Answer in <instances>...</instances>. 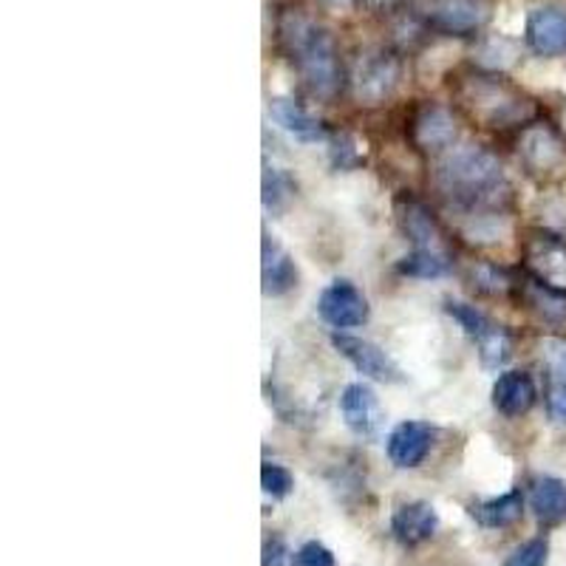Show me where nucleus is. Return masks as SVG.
<instances>
[{
    "instance_id": "f257e3e1",
    "label": "nucleus",
    "mask_w": 566,
    "mask_h": 566,
    "mask_svg": "<svg viewBox=\"0 0 566 566\" xmlns=\"http://www.w3.org/2000/svg\"><path fill=\"white\" fill-rule=\"evenodd\" d=\"M281 38L297 60L303 83L321 99H332L340 88V63L335 40L306 14L286 12L281 18Z\"/></svg>"
},
{
    "instance_id": "f03ea898",
    "label": "nucleus",
    "mask_w": 566,
    "mask_h": 566,
    "mask_svg": "<svg viewBox=\"0 0 566 566\" xmlns=\"http://www.w3.org/2000/svg\"><path fill=\"white\" fill-rule=\"evenodd\" d=\"M437 185L464 205H484L504 190L502 161L479 145H462L437 165Z\"/></svg>"
},
{
    "instance_id": "7ed1b4c3",
    "label": "nucleus",
    "mask_w": 566,
    "mask_h": 566,
    "mask_svg": "<svg viewBox=\"0 0 566 566\" xmlns=\"http://www.w3.org/2000/svg\"><path fill=\"white\" fill-rule=\"evenodd\" d=\"M448 315L459 323L470 335V340L476 343L479 360L490 371H499V368L507 363L510 357V335L504 332L502 323H495L493 317H488L484 312H479L476 306L462 301L448 303Z\"/></svg>"
},
{
    "instance_id": "20e7f679",
    "label": "nucleus",
    "mask_w": 566,
    "mask_h": 566,
    "mask_svg": "<svg viewBox=\"0 0 566 566\" xmlns=\"http://www.w3.org/2000/svg\"><path fill=\"white\" fill-rule=\"evenodd\" d=\"M464 105H468L479 119H484L493 128H504V125L522 123L527 116V105L518 99L507 85L490 83V80H470L464 85Z\"/></svg>"
},
{
    "instance_id": "39448f33",
    "label": "nucleus",
    "mask_w": 566,
    "mask_h": 566,
    "mask_svg": "<svg viewBox=\"0 0 566 566\" xmlns=\"http://www.w3.org/2000/svg\"><path fill=\"white\" fill-rule=\"evenodd\" d=\"M399 83L397 57L386 52H368L357 60L352 74L354 99L360 105H382Z\"/></svg>"
},
{
    "instance_id": "423d86ee",
    "label": "nucleus",
    "mask_w": 566,
    "mask_h": 566,
    "mask_svg": "<svg viewBox=\"0 0 566 566\" xmlns=\"http://www.w3.org/2000/svg\"><path fill=\"white\" fill-rule=\"evenodd\" d=\"M424 20L444 34H473L493 14L488 0H428L422 7Z\"/></svg>"
},
{
    "instance_id": "0eeeda50",
    "label": "nucleus",
    "mask_w": 566,
    "mask_h": 566,
    "mask_svg": "<svg viewBox=\"0 0 566 566\" xmlns=\"http://www.w3.org/2000/svg\"><path fill=\"white\" fill-rule=\"evenodd\" d=\"M332 346H335L337 352H340V357H346L363 377H368V380L386 382V386L402 382V371L397 368V363H394L380 346H374L371 340L335 332V335H332Z\"/></svg>"
},
{
    "instance_id": "6e6552de",
    "label": "nucleus",
    "mask_w": 566,
    "mask_h": 566,
    "mask_svg": "<svg viewBox=\"0 0 566 566\" xmlns=\"http://www.w3.org/2000/svg\"><path fill=\"white\" fill-rule=\"evenodd\" d=\"M522 159L535 176H564L566 174V145L547 125H530L522 134Z\"/></svg>"
},
{
    "instance_id": "1a4fd4ad",
    "label": "nucleus",
    "mask_w": 566,
    "mask_h": 566,
    "mask_svg": "<svg viewBox=\"0 0 566 566\" xmlns=\"http://www.w3.org/2000/svg\"><path fill=\"white\" fill-rule=\"evenodd\" d=\"M317 315L335 328L363 326L368 321V301L352 281H335L317 297Z\"/></svg>"
},
{
    "instance_id": "9d476101",
    "label": "nucleus",
    "mask_w": 566,
    "mask_h": 566,
    "mask_svg": "<svg viewBox=\"0 0 566 566\" xmlns=\"http://www.w3.org/2000/svg\"><path fill=\"white\" fill-rule=\"evenodd\" d=\"M527 38L533 52L541 60H553L566 54V9L541 7L530 14Z\"/></svg>"
},
{
    "instance_id": "9b49d317",
    "label": "nucleus",
    "mask_w": 566,
    "mask_h": 566,
    "mask_svg": "<svg viewBox=\"0 0 566 566\" xmlns=\"http://www.w3.org/2000/svg\"><path fill=\"white\" fill-rule=\"evenodd\" d=\"M527 266L535 281L547 283L553 290H566V244L555 235H533L527 247Z\"/></svg>"
},
{
    "instance_id": "f8f14e48",
    "label": "nucleus",
    "mask_w": 566,
    "mask_h": 566,
    "mask_svg": "<svg viewBox=\"0 0 566 566\" xmlns=\"http://www.w3.org/2000/svg\"><path fill=\"white\" fill-rule=\"evenodd\" d=\"M340 413L357 437H374L382 422L380 399L366 382H352L340 394Z\"/></svg>"
},
{
    "instance_id": "ddd939ff",
    "label": "nucleus",
    "mask_w": 566,
    "mask_h": 566,
    "mask_svg": "<svg viewBox=\"0 0 566 566\" xmlns=\"http://www.w3.org/2000/svg\"><path fill=\"white\" fill-rule=\"evenodd\" d=\"M433 428L424 422H399L388 437V459L397 468H419L431 453Z\"/></svg>"
},
{
    "instance_id": "4468645a",
    "label": "nucleus",
    "mask_w": 566,
    "mask_h": 566,
    "mask_svg": "<svg viewBox=\"0 0 566 566\" xmlns=\"http://www.w3.org/2000/svg\"><path fill=\"white\" fill-rule=\"evenodd\" d=\"M261 283H264V295H286L297 286V266L292 255L277 244L272 235L264 232L261 241Z\"/></svg>"
},
{
    "instance_id": "2eb2a0df",
    "label": "nucleus",
    "mask_w": 566,
    "mask_h": 566,
    "mask_svg": "<svg viewBox=\"0 0 566 566\" xmlns=\"http://www.w3.org/2000/svg\"><path fill=\"white\" fill-rule=\"evenodd\" d=\"M535 382L527 371H504L493 386V408L504 417H522L535 406Z\"/></svg>"
},
{
    "instance_id": "dca6fc26",
    "label": "nucleus",
    "mask_w": 566,
    "mask_h": 566,
    "mask_svg": "<svg viewBox=\"0 0 566 566\" xmlns=\"http://www.w3.org/2000/svg\"><path fill=\"white\" fill-rule=\"evenodd\" d=\"M270 116L277 128H283L290 136L301 142H323L326 139V125L312 116L310 111L297 105L295 99L290 97H272L270 99Z\"/></svg>"
},
{
    "instance_id": "f3484780",
    "label": "nucleus",
    "mask_w": 566,
    "mask_h": 566,
    "mask_svg": "<svg viewBox=\"0 0 566 566\" xmlns=\"http://www.w3.org/2000/svg\"><path fill=\"white\" fill-rule=\"evenodd\" d=\"M439 527V515L433 504L428 502H408L394 513L391 530L406 547H417L422 541L431 538Z\"/></svg>"
},
{
    "instance_id": "a211bd4d",
    "label": "nucleus",
    "mask_w": 566,
    "mask_h": 566,
    "mask_svg": "<svg viewBox=\"0 0 566 566\" xmlns=\"http://www.w3.org/2000/svg\"><path fill=\"white\" fill-rule=\"evenodd\" d=\"M453 139H457V123H453L451 111L442 108V105H424L413 119V142L419 148H451Z\"/></svg>"
},
{
    "instance_id": "6ab92c4d",
    "label": "nucleus",
    "mask_w": 566,
    "mask_h": 566,
    "mask_svg": "<svg viewBox=\"0 0 566 566\" xmlns=\"http://www.w3.org/2000/svg\"><path fill=\"white\" fill-rule=\"evenodd\" d=\"M399 221H402V230H406L408 239L413 241V250L448 252L437 221H433V216L424 210L422 205H417V201L402 205V210H399Z\"/></svg>"
},
{
    "instance_id": "aec40b11",
    "label": "nucleus",
    "mask_w": 566,
    "mask_h": 566,
    "mask_svg": "<svg viewBox=\"0 0 566 566\" xmlns=\"http://www.w3.org/2000/svg\"><path fill=\"white\" fill-rule=\"evenodd\" d=\"M530 507L538 522H564L566 518V482L555 476H541L530 484Z\"/></svg>"
},
{
    "instance_id": "412c9836",
    "label": "nucleus",
    "mask_w": 566,
    "mask_h": 566,
    "mask_svg": "<svg viewBox=\"0 0 566 566\" xmlns=\"http://www.w3.org/2000/svg\"><path fill=\"white\" fill-rule=\"evenodd\" d=\"M522 513H524V499L522 493H515V490H510V493L504 495H495V499H488V502H479L470 507V515L476 518V524H482V527L488 530L510 527V524H515L518 518H522Z\"/></svg>"
},
{
    "instance_id": "4be33fe9",
    "label": "nucleus",
    "mask_w": 566,
    "mask_h": 566,
    "mask_svg": "<svg viewBox=\"0 0 566 566\" xmlns=\"http://www.w3.org/2000/svg\"><path fill=\"white\" fill-rule=\"evenodd\" d=\"M544 348L549 363L547 413L555 424H566V343L549 340Z\"/></svg>"
},
{
    "instance_id": "5701e85b",
    "label": "nucleus",
    "mask_w": 566,
    "mask_h": 566,
    "mask_svg": "<svg viewBox=\"0 0 566 566\" xmlns=\"http://www.w3.org/2000/svg\"><path fill=\"white\" fill-rule=\"evenodd\" d=\"M399 275L422 277V281H433L451 272V255L448 252H431V250H413L397 264Z\"/></svg>"
},
{
    "instance_id": "b1692460",
    "label": "nucleus",
    "mask_w": 566,
    "mask_h": 566,
    "mask_svg": "<svg viewBox=\"0 0 566 566\" xmlns=\"http://www.w3.org/2000/svg\"><path fill=\"white\" fill-rule=\"evenodd\" d=\"M524 295H527L530 310L538 312L547 323H566V295L560 290H553L541 281H530Z\"/></svg>"
},
{
    "instance_id": "393cba45",
    "label": "nucleus",
    "mask_w": 566,
    "mask_h": 566,
    "mask_svg": "<svg viewBox=\"0 0 566 566\" xmlns=\"http://www.w3.org/2000/svg\"><path fill=\"white\" fill-rule=\"evenodd\" d=\"M473 60L488 71H504L510 65H515V60H518V45L507 34H493V38L482 40Z\"/></svg>"
},
{
    "instance_id": "a878e982",
    "label": "nucleus",
    "mask_w": 566,
    "mask_h": 566,
    "mask_svg": "<svg viewBox=\"0 0 566 566\" xmlns=\"http://www.w3.org/2000/svg\"><path fill=\"white\" fill-rule=\"evenodd\" d=\"M261 190H264L261 199H264L266 212H283L290 207V201L295 199V181H292V176L281 168H270V165L264 168V187Z\"/></svg>"
},
{
    "instance_id": "bb28decb",
    "label": "nucleus",
    "mask_w": 566,
    "mask_h": 566,
    "mask_svg": "<svg viewBox=\"0 0 566 566\" xmlns=\"http://www.w3.org/2000/svg\"><path fill=\"white\" fill-rule=\"evenodd\" d=\"M510 232L504 216H493V212H479V216H470V221L464 224V235L473 244H495L502 241Z\"/></svg>"
},
{
    "instance_id": "cd10ccee",
    "label": "nucleus",
    "mask_w": 566,
    "mask_h": 566,
    "mask_svg": "<svg viewBox=\"0 0 566 566\" xmlns=\"http://www.w3.org/2000/svg\"><path fill=\"white\" fill-rule=\"evenodd\" d=\"M457 54L459 43H453V40H439L437 45H431V49L419 57V74H422V77H439V74H444V71L457 63Z\"/></svg>"
},
{
    "instance_id": "c85d7f7f",
    "label": "nucleus",
    "mask_w": 566,
    "mask_h": 566,
    "mask_svg": "<svg viewBox=\"0 0 566 566\" xmlns=\"http://www.w3.org/2000/svg\"><path fill=\"white\" fill-rule=\"evenodd\" d=\"M328 154H332V165L337 170H352L366 161V145H360V139L352 134H337L332 136Z\"/></svg>"
},
{
    "instance_id": "c756f323",
    "label": "nucleus",
    "mask_w": 566,
    "mask_h": 566,
    "mask_svg": "<svg viewBox=\"0 0 566 566\" xmlns=\"http://www.w3.org/2000/svg\"><path fill=\"white\" fill-rule=\"evenodd\" d=\"M261 488L272 499H286L292 488H295V479H292V473L283 464L264 462V468H261Z\"/></svg>"
},
{
    "instance_id": "7c9ffc66",
    "label": "nucleus",
    "mask_w": 566,
    "mask_h": 566,
    "mask_svg": "<svg viewBox=\"0 0 566 566\" xmlns=\"http://www.w3.org/2000/svg\"><path fill=\"white\" fill-rule=\"evenodd\" d=\"M547 558H549L547 541L533 538L515 549V553L504 560V566H547Z\"/></svg>"
},
{
    "instance_id": "2f4dec72",
    "label": "nucleus",
    "mask_w": 566,
    "mask_h": 566,
    "mask_svg": "<svg viewBox=\"0 0 566 566\" xmlns=\"http://www.w3.org/2000/svg\"><path fill=\"white\" fill-rule=\"evenodd\" d=\"M473 281H476V286L482 292H490V295H499V292L507 290V275H504L502 270H495V266H479V270H473Z\"/></svg>"
},
{
    "instance_id": "473e14b6",
    "label": "nucleus",
    "mask_w": 566,
    "mask_h": 566,
    "mask_svg": "<svg viewBox=\"0 0 566 566\" xmlns=\"http://www.w3.org/2000/svg\"><path fill=\"white\" fill-rule=\"evenodd\" d=\"M297 566H335V555L317 541H310L297 549Z\"/></svg>"
},
{
    "instance_id": "72a5a7b5",
    "label": "nucleus",
    "mask_w": 566,
    "mask_h": 566,
    "mask_svg": "<svg viewBox=\"0 0 566 566\" xmlns=\"http://www.w3.org/2000/svg\"><path fill=\"white\" fill-rule=\"evenodd\" d=\"M295 560L297 555H292V549L281 538H272L264 544V558H261L264 566H295Z\"/></svg>"
},
{
    "instance_id": "f704fd0d",
    "label": "nucleus",
    "mask_w": 566,
    "mask_h": 566,
    "mask_svg": "<svg viewBox=\"0 0 566 566\" xmlns=\"http://www.w3.org/2000/svg\"><path fill=\"white\" fill-rule=\"evenodd\" d=\"M328 9H335V12H343V9H348L354 3V0H323Z\"/></svg>"
},
{
    "instance_id": "c9c22d12",
    "label": "nucleus",
    "mask_w": 566,
    "mask_h": 566,
    "mask_svg": "<svg viewBox=\"0 0 566 566\" xmlns=\"http://www.w3.org/2000/svg\"><path fill=\"white\" fill-rule=\"evenodd\" d=\"M366 3L371 9H388V7H394V3H399V0H366Z\"/></svg>"
}]
</instances>
